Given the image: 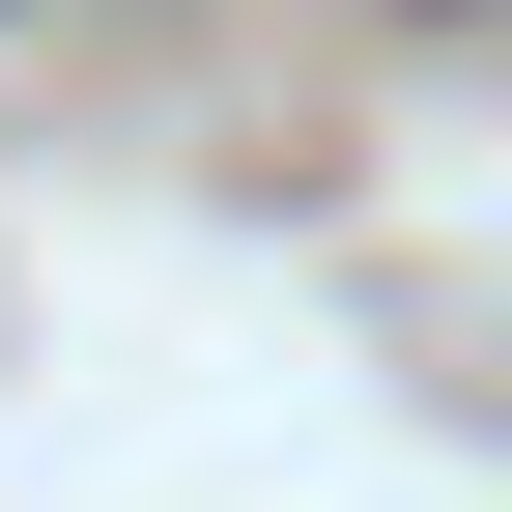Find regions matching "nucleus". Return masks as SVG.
Returning <instances> with one entry per match:
<instances>
[{
	"label": "nucleus",
	"instance_id": "obj_1",
	"mask_svg": "<svg viewBox=\"0 0 512 512\" xmlns=\"http://www.w3.org/2000/svg\"><path fill=\"white\" fill-rule=\"evenodd\" d=\"M427 29H512V0H427Z\"/></svg>",
	"mask_w": 512,
	"mask_h": 512
}]
</instances>
